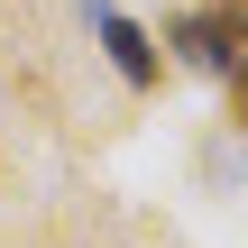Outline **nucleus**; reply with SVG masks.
Wrapping results in <instances>:
<instances>
[{
	"instance_id": "nucleus-4",
	"label": "nucleus",
	"mask_w": 248,
	"mask_h": 248,
	"mask_svg": "<svg viewBox=\"0 0 248 248\" xmlns=\"http://www.w3.org/2000/svg\"><path fill=\"white\" fill-rule=\"evenodd\" d=\"M202 9H212V18H221V28H230V37L248 46V0H202Z\"/></svg>"
},
{
	"instance_id": "nucleus-1",
	"label": "nucleus",
	"mask_w": 248,
	"mask_h": 248,
	"mask_svg": "<svg viewBox=\"0 0 248 248\" xmlns=\"http://www.w3.org/2000/svg\"><path fill=\"white\" fill-rule=\"evenodd\" d=\"M83 18H92L101 55L120 64V83H129V92H156V74H166V64H156V37H147L129 9H110V0H83Z\"/></svg>"
},
{
	"instance_id": "nucleus-3",
	"label": "nucleus",
	"mask_w": 248,
	"mask_h": 248,
	"mask_svg": "<svg viewBox=\"0 0 248 248\" xmlns=\"http://www.w3.org/2000/svg\"><path fill=\"white\" fill-rule=\"evenodd\" d=\"M221 83H230V120L248 129V55H230V74H221Z\"/></svg>"
},
{
	"instance_id": "nucleus-2",
	"label": "nucleus",
	"mask_w": 248,
	"mask_h": 248,
	"mask_svg": "<svg viewBox=\"0 0 248 248\" xmlns=\"http://www.w3.org/2000/svg\"><path fill=\"white\" fill-rule=\"evenodd\" d=\"M166 46H175L193 74H230V55H239V37H230L212 9H175V18H166Z\"/></svg>"
}]
</instances>
